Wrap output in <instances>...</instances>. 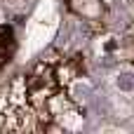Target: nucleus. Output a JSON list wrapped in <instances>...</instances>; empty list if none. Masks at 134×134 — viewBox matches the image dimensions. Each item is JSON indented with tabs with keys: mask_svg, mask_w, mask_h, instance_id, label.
<instances>
[{
	"mask_svg": "<svg viewBox=\"0 0 134 134\" xmlns=\"http://www.w3.org/2000/svg\"><path fill=\"white\" fill-rule=\"evenodd\" d=\"M64 122H66L68 127H78V125H80V118H78L75 113H68V115H64Z\"/></svg>",
	"mask_w": 134,
	"mask_h": 134,
	"instance_id": "7ed1b4c3",
	"label": "nucleus"
},
{
	"mask_svg": "<svg viewBox=\"0 0 134 134\" xmlns=\"http://www.w3.org/2000/svg\"><path fill=\"white\" fill-rule=\"evenodd\" d=\"M71 97H73L75 101H87V99L92 97V85H90L87 80H75V82L71 85Z\"/></svg>",
	"mask_w": 134,
	"mask_h": 134,
	"instance_id": "f03ea898",
	"label": "nucleus"
},
{
	"mask_svg": "<svg viewBox=\"0 0 134 134\" xmlns=\"http://www.w3.org/2000/svg\"><path fill=\"white\" fill-rule=\"evenodd\" d=\"M113 85H115L120 92H125V94L134 92V71H120V73L113 78Z\"/></svg>",
	"mask_w": 134,
	"mask_h": 134,
	"instance_id": "f257e3e1",
	"label": "nucleus"
}]
</instances>
